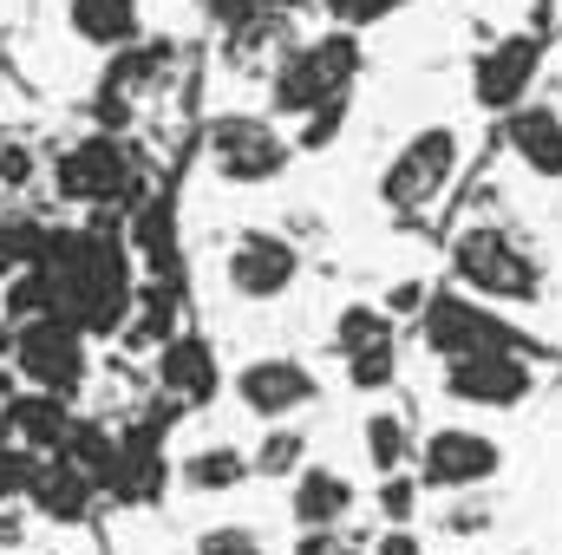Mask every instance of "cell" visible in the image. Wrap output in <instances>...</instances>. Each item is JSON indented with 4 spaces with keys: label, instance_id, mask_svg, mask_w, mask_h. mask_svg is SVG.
<instances>
[{
    "label": "cell",
    "instance_id": "obj_1",
    "mask_svg": "<svg viewBox=\"0 0 562 555\" xmlns=\"http://www.w3.org/2000/svg\"><path fill=\"white\" fill-rule=\"evenodd\" d=\"M360 72V46H353V26L314 39V46H294L276 72V112H314V105H334Z\"/></svg>",
    "mask_w": 562,
    "mask_h": 555
},
{
    "label": "cell",
    "instance_id": "obj_2",
    "mask_svg": "<svg viewBox=\"0 0 562 555\" xmlns=\"http://www.w3.org/2000/svg\"><path fill=\"white\" fill-rule=\"evenodd\" d=\"M451 275L484 301H537V287H543L524 242L504 236V229H464L458 249H451Z\"/></svg>",
    "mask_w": 562,
    "mask_h": 555
},
{
    "label": "cell",
    "instance_id": "obj_3",
    "mask_svg": "<svg viewBox=\"0 0 562 555\" xmlns=\"http://www.w3.org/2000/svg\"><path fill=\"white\" fill-rule=\"evenodd\" d=\"M451 170H458V132L451 125H425L406 138V150L386 163V177H380V203L393 209V216H419L438 203V190L451 183Z\"/></svg>",
    "mask_w": 562,
    "mask_h": 555
},
{
    "label": "cell",
    "instance_id": "obj_4",
    "mask_svg": "<svg viewBox=\"0 0 562 555\" xmlns=\"http://www.w3.org/2000/svg\"><path fill=\"white\" fill-rule=\"evenodd\" d=\"M13 366H20L26 386L72 399L79 380H86V333H79L72 320H59V314H33V320H20V333H13Z\"/></svg>",
    "mask_w": 562,
    "mask_h": 555
},
{
    "label": "cell",
    "instance_id": "obj_5",
    "mask_svg": "<svg viewBox=\"0 0 562 555\" xmlns=\"http://www.w3.org/2000/svg\"><path fill=\"white\" fill-rule=\"evenodd\" d=\"M210 163L216 177L229 183H269L288 170V138H281L269 118H249V112H229L210 125Z\"/></svg>",
    "mask_w": 562,
    "mask_h": 555
},
{
    "label": "cell",
    "instance_id": "obj_6",
    "mask_svg": "<svg viewBox=\"0 0 562 555\" xmlns=\"http://www.w3.org/2000/svg\"><path fill=\"white\" fill-rule=\"evenodd\" d=\"M497 464H504L497 438H484V431H471V424H445V431L425 438L419 484L425 490H471V484L497 477Z\"/></svg>",
    "mask_w": 562,
    "mask_h": 555
},
{
    "label": "cell",
    "instance_id": "obj_7",
    "mask_svg": "<svg viewBox=\"0 0 562 555\" xmlns=\"http://www.w3.org/2000/svg\"><path fill=\"white\" fill-rule=\"evenodd\" d=\"M53 183H59V196H72V203H119V196H132V150H125V138L99 132V138L72 144V150L59 157Z\"/></svg>",
    "mask_w": 562,
    "mask_h": 555
},
{
    "label": "cell",
    "instance_id": "obj_8",
    "mask_svg": "<svg viewBox=\"0 0 562 555\" xmlns=\"http://www.w3.org/2000/svg\"><path fill=\"white\" fill-rule=\"evenodd\" d=\"M445 393L458 406H517L530 393V366L510 353V347H491V353H458L445 360Z\"/></svg>",
    "mask_w": 562,
    "mask_h": 555
},
{
    "label": "cell",
    "instance_id": "obj_9",
    "mask_svg": "<svg viewBox=\"0 0 562 555\" xmlns=\"http://www.w3.org/2000/svg\"><path fill=\"white\" fill-rule=\"evenodd\" d=\"M294 275H301V256H294L288 236H276V229H243L236 236V249H229V287L243 301H281L294 287Z\"/></svg>",
    "mask_w": 562,
    "mask_h": 555
},
{
    "label": "cell",
    "instance_id": "obj_10",
    "mask_svg": "<svg viewBox=\"0 0 562 555\" xmlns=\"http://www.w3.org/2000/svg\"><path fill=\"white\" fill-rule=\"evenodd\" d=\"M537 66H543V46H537V33L497 39V46H491V53L471 66V92H477V105H491V112H510V105H524V92H530Z\"/></svg>",
    "mask_w": 562,
    "mask_h": 555
},
{
    "label": "cell",
    "instance_id": "obj_11",
    "mask_svg": "<svg viewBox=\"0 0 562 555\" xmlns=\"http://www.w3.org/2000/svg\"><path fill=\"white\" fill-rule=\"evenodd\" d=\"M425 333H431V347H438L445 360H458V353H491V347H517V333H510L504 320H491L484 307H471L464 294H438V301L425 307Z\"/></svg>",
    "mask_w": 562,
    "mask_h": 555
},
{
    "label": "cell",
    "instance_id": "obj_12",
    "mask_svg": "<svg viewBox=\"0 0 562 555\" xmlns=\"http://www.w3.org/2000/svg\"><path fill=\"white\" fill-rule=\"evenodd\" d=\"M236 393H243V406L256 418L281 424L288 412H301V406L314 399V373H307L301 360H249L243 380H236Z\"/></svg>",
    "mask_w": 562,
    "mask_h": 555
},
{
    "label": "cell",
    "instance_id": "obj_13",
    "mask_svg": "<svg viewBox=\"0 0 562 555\" xmlns=\"http://www.w3.org/2000/svg\"><path fill=\"white\" fill-rule=\"evenodd\" d=\"M92 477L72 464V457H59V464H46L40 457V471H33V484H26V497H33V510L40 517H53V523H79L86 510H92Z\"/></svg>",
    "mask_w": 562,
    "mask_h": 555
},
{
    "label": "cell",
    "instance_id": "obj_14",
    "mask_svg": "<svg viewBox=\"0 0 562 555\" xmlns=\"http://www.w3.org/2000/svg\"><path fill=\"white\" fill-rule=\"evenodd\" d=\"M7 431H13V444H26V451H59L66 444V431H72V412H66V399L59 393H20V399H7Z\"/></svg>",
    "mask_w": 562,
    "mask_h": 555
},
{
    "label": "cell",
    "instance_id": "obj_15",
    "mask_svg": "<svg viewBox=\"0 0 562 555\" xmlns=\"http://www.w3.org/2000/svg\"><path fill=\"white\" fill-rule=\"evenodd\" d=\"M510 150L537 177H562V112H550V105H510Z\"/></svg>",
    "mask_w": 562,
    "mask_h": 555
},
{
    "label": "cell",
    "instance_id": "obj_16",
    "mask_svg": "<svg viewBox=\"0 0 562 555\" xmlns=\"http://www.w3.org/2000/svg\"><path fill=\"white\" fill-rule=\"evenodd\" d=\"M347 510H353V484H347L340 471L307 464V471L294 477V523H301V530H334Z\"/></svg>",
    "mask_w": 562,
    "mask_h": 555
},
{
    "label": "cell",
    "instance_id": "obj_17",
    "mask_svg": "<svg viewBox=\"0 0 562 555\" xmlns=\"http://www.w3.org/2000/svg\"><path fill=\"white\" fill-rule=\"evenodd\" d=\"M66 20L86 46H105V53H125L138 39V0H72Z\"/></svg>",
    "mask_w": 562,
    "mask_h": 555
},
{
    "label": "cell",
    "instance_id": "obj_18",
    "mask_svg": "<svg viewBox=\"0 0 562 555\" xmlns=\"http://www.w3.org/2000/svg\"><path fill=\"white\" fill-rule=\"evenodd\" d=\"M164 386H177V393H190V399L216 393V366H210V353H203L196 340L164 347Z\"/></svg>",
    "mask_w": 562,
    "mask_h": 555
},
{
    "label": "cell",
    "instance_id": "obj_19",
    "mask_svg": "<svg viewBox=\"0 0 562 555\" xmlns=\"http://www.w3.org/2000/svg\"><path fill=\"white\" fill-rule=\"evenodd\" d=\"M183 477H190L196 490H236V484L249 477V457H243L236 444H203V451L183 464Z\"/></svg>",
    "mask_w": 562,
    "mask_h": 555
},
{
    "label": "cell",
    "instance_id": "obj_20",
    "mask_svg": "<svg viewBox=\"0 0 562 555\" xmlns=\"http://www.w3.org/2000/svg\"><path fill=\"white\" fill-rule=\"evenodd\" d=\"M334 340H340V353L393 347V320H386L380 307H340V320H334Z\"/></svg>",
    "mask_w": 562,
    "mask_h": 555
},
{
    "label": "cell",
    "instance_id": "obj_21",
    "mask_svg": "<svg viewBox=\"0 0 562 555\" xmlns=\"http://www.w3.org/2000/svg\"><path fill=\"white\" fill-rule=\"evenodd\" d=\"M301 457H307V438H301V431H269V438L256 444L249 471H262V477H288V471H301Z\"/></svg>",
    "mask_w": 562,
    "mask_h": 555
},
{
    "label": "cell",
    "instance_id": "obj_22",
    "mask_svg": "<svg viewBox=\"0 0 562 555\" xmlns=\"http://www.w3.org/2000/svg\"><path fill=\"white\" fill-rule=\"evenodd\" d=\"M367 457H373V471H400L406 464V424L393 412L367 418Z\"/></svg>",
    "mask_w": 562,
    "mask_h": 555
},
{
    "label": "cell",
    "instance_id": "obj_23",
    "mask_svg": "<svg viewBox=\"0 0 562 555\" xmlns=\"http://www.w3.org/2000/svg\"><path fill=\"white\" fill-rule=\"evenodd\" d=\"M347 380L360 393H386L393 386V347H367V353H347Z\"/></svg>",
    "mask_w": 562,
    "mask_h": 555
},
{
    "label": "cell",
    "instance_id": "obj_24",
    "mask_svg": "<svg viewBox=\"0 0 562 555\" xmlns=\"http://www.w3.org/2000/svg\"><path fill=\"white\" fill-rule=\"evenodd\" d=\"M196 555H262V536L223 523V530H203V536H196Z\"/></svg>",
    "mask_w": 562,
    "mask_h": 555
},
{
    "label": "cell",
    "instance_id": "obj_25",
    "mask_svg": "<svg viewBox=\"0 0 562 555\" xmlns=\"http://www.w3.org/2000/svg\"><path fill=\"white\" fill-rule=\"evenodd\" d=\"M393 7H406V0H327V13H334L340 26H373V20H386Z\"/></svg>",
    "mask_w": 562,
    "mask_h": 555
},
{
    "label": "cell",
    "instance_id": "obj_26",
    "mask_svg": "<svg viewBox=\"0 0 562 555\" xmlns=\"http://www.w3.org/2000/svg\"><path fill=\"white\" fill-rule=\"evenodd\" d=\"M0 183H7V190L33 183V150H26V144H0Z\"/></svg>",
    "mask_w": 562,
    "mask_h": 555
},
{
    "label": "cell",
    "instance_id": "obj_27",
    "mask_svg": "<svg viewBox=\"0 0 562 555\" xmlns=\"http://www.w3.org/2000/svg\"><path fill=\"white\" fill-rule=\"evenodd\" d=\"M413 497H419V484H406V477H393V484L380 490V510H386L393 523H406V517H413Z\"/></svg>",
    "mask_w": 562,
    "mask_h": 555
},
{
    "label": "cell",
    "instance_id": "obj_28",
    "mask_svg": "<svg viewBox=\"0 0 562 555\" xmlns=\"http://www.w3.org/2000/svg\"><path fill=\"white\" fill-rule=\"evenodd\" d=\"M294 555H360V550H353V543H340L334 530H307V543H301Z\"/></svg>",
    "mask_w": 562,
    "mask_h": 555
},
{
    "label": "cell",
    "instance_id": "obj_29",
    "mask_svg": "<svg viewBox=\"0 0 562 555\" xmlns=\"http://www.w3.org/2000/svg\"><path fill=\"white\" fill-rule=\"evenodd\" d=\"M373 555H425L419 550V536H413V530H393V536H380V550Z\"/></svg>",
    "mask_w": 562,
    "mask_h": 555
},
{
    "label": "cell",
    "instance_id": "obj_30",
    "mask_svg": "<svg viewBox=\"0 0 562 555\" xmlns=\"http://www.w3.org/2000/svg\"><path fill=\"white\" fill-rule=\"evenodd\" d=\"M262 7H269V0H262ZM276 7H301V0H276Z\"/></svg>",
    "mask_w": 562,
    "mask_h": 555
}]
</instances>
